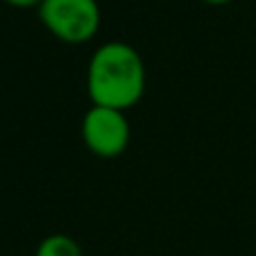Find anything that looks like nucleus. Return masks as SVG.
<instances>
[{"instance_id": "1", "label": "nucleus", "mask_w": 256, "mask_h": 256, "mask_svg": "<svg viewBox=\"0 0 256 256\" xmlns=\"http://www.w3.org/2000/svg\"><path fill=\"white\" fill-rule=\"evenodd\" d=\"M86 91L96 106L125 112L145 93V64L125 41H109L93 52L86 70Z\"/></svg>"}, {"instance_id": "2", "label": "nucleus", "mask_w": 256, "mask_h": 256, "mask_svg": "<svg viewBox=\"0 0 256 256\" xmlns=\"http://www.w3.org/2000/svg\"><path fill=\"white\" fill-rule=\"evenodd\" d=\"M39 18L54 39L70 46H82L100 30L98 0H44Z\"/></svg>"}, {"instance_id": "3", "label": "nucleus", "mask_w": 256, "mask_h": 256, "mask_svg": "<svg viewBox=\"0 0 256 256\" xmlns=\"http://www.w3.org/2000/svg\"><path fill=\"white\" fill-rule=\"evenodd\" d=\"M130 120L125 112L93 104L82 118V140L100 159L120 156L130 145Z\"/></svg>"}, {"instance_id": "4", "label": "nucleus", "mask_w": 256, "mask_h": 256, "mask_svg": "<svg viewBox=\"0 0 256 256\" xmlns=\"http://www.w3.org/2000/svg\"><path fill=\"white\" fill-rule=\"evenodd\" d=\"M34 256H82V247L66 234H50L36 245Z\"/></svg>"}, {"instance_id": "5", "label": "nucleus", "mask_w": 256, "mask_h": 256, "mask_svg": "<svg viewBox=\"0 0 256 256\" xmlns=\"http://www.w3.org/2000/svg\"><path fill=\"white\" fill-rule=\"evenodd\" d=\"M10 7H16V10H32V7H36L39 10V5L44 2V0H5Z\"/></svg>"}, {"instance_id": "6", "label": "nucleus", "mask_w": 256, "mask_h": 256, "mask_svg": "<svg viewBox=\"0 0 256 256\" xmlns=\"http://www.w3.org/2000/svg\"><path fill=\"white\" fill-rule=\"evenodd\" d=\"M204 2H208V5H227L232 0H204Z\"/></svg>"}]
</instances>
